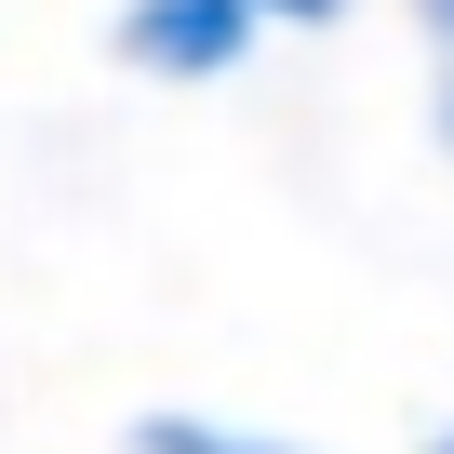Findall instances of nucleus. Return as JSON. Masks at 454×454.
Here are the masks:
<instances>
[{
	"label": "nucleus",
	"instance_id": "5",
	"mask_svg": "<svg viewBox=\"0 0 454 454\" xmlns=\"http://www.w3.org/2000/svg\"><path fill=\"white\" fill-rule=\"evenodd\" d=\"M427 454H454V427H441V441H427Z\"/></svg>",
	"mask_w": 454,
	"mask_h": 454
},
{
	"label": "nucleus",
	"instance_id": "4",
	"mask_svg": "<svg viewBox=\"0 0 454 454\" xmlns=\"http://www.w3.org/2000/svg\"><path fill=\"white\" fill-rule=\"evenodd\" d=\"M241 14H254V27H334L348 0H241Z\"/></svg>",
	"mask_w": 454,
	"mask_h": 454
},
{
	"label": "nucleus",
	"instance_id": "2",
	"mask_svg": "<svg viewBox=\"0 0 454 454\" xmlns=\"http://www.w3.org/2000/svg\"><path fill=\"white\" fill-rule=\"evenodd\" d=\"M121 454H321V441H281V427H227V414H134Z\"/></svg>",
	"mask_w": 454,
	"mask_h": 454
},
{
	"label": "nucleus",
	"instance_id": "3",
	"mask_svg": "<svg viewBox=\"0 0 454 454\" xmlns=\"http://www.w3.org/2000/svg\"><path fill=\"white\" fill-rule=\"evenodd\" d=\"M414 41H427V134L454 160V0H414Z\"/></svg>",
	"mask_w": 454,
	"mask_h": 454
},
{
	"label": "nucleus",
	"instance_id": "1",
	"mask_svg": "<svg viewBox=\"0 0 454 454\" xmlns=\"http://www.w3.org/2000/svg\"><path fill=\"white\" fill-rule=\"evenodd\" d=\"M254 14L241 0H121L107 14V54L147 67V81H227V67H254Z\"/></svg>",
	"mask_w": 454,
	"mask_h": 454
}]
</instances>
